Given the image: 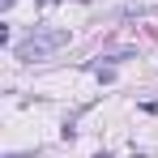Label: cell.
Masks as SVG:
<instances>
[{"label":"cell","mask_w":158,"mask_h":158,"mask_svg":"<svg viewBox=\"0 0 158 158\" xmlns=\"http://www.w3.org/2000/svg\"><path fill=\"white\" fill-rule=\"evenodd\" d=\"M69 43V30H39V34H30V39H22L17 43V60H43V56H52V52H60Z\"/></svg>","instance_id":"6da1fadb"}]
</instances>
